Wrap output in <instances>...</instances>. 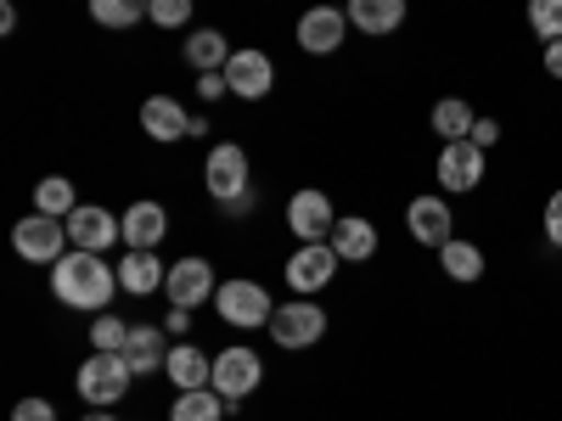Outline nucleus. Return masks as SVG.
<instances>
[{"label": "nucleus", "mask_w": 562, "mask_h": 421, "mask_svg": "<svg viewBox=\"0 0 562 421\" xmlns=\"http://www.w3.org/2000/svg\"><path fill=\"white\" fill-rule=\"evenodd\" d=\"M439 264H445V275H456V281H479L484 275V253L473 248V242H445L439 248Z\"/></svg>", "instance_id": "26"}, {"label": "nucleus", "mask_w": 562, "mask_h": 421, "mask_svg": "<svg viewBox=\"0 0 562 421\" xmlns=\"http://www.w3.org/2000/svg\"><path fill=\"white\" fill-rule=\"evenodd\" d=\"M484 180V147L479 140H445L439 147V185L445 192H473Z\"/></svg>", "instance_id": "8"}, {"label": "nucleus", "mask_w": 562, "mask_h": 421, "mask_svg": "<svg viewBox=\"0 0 562 421\" xmlns=\"http://www.w3.org/2000/svg\"><path fill=\"white\" fill-rule=\"evenodd\" d=\"M259 383H265V365H259V354L254 349H220L214 354V394H225V399H248V394H259Z\"/></svg>", "instance_id": "5"}, {"label": "nucleus", "mask_w": 562, "mask_h": 421, "mask_svg": "<svg viewBox=\"0 0 562 421\" xmlns=\"http://www.w3.org/2000/svg\"><path fill=\"white\" fill-rule=\"evenodd\" d=\"M164 287H169V304H175V309H198V304H209V298L220 293L209 259H180V264H169Z\"/></svg>", "instance_id": "11"}, {"label": "nucleus", "mask_w": 562, "mask_h": 421, "mask_svg": "<svg viewBox=\"0 0 562 421\" xmlns=\"http://www.w3.org/2000/svg\"><path fill=\"white\" fill-rule=\"evenodd\" d=\"M186 62L203 68V73H225V62H231V39H225L220 29H198L192 39H186Z\"/></svg>", "instance_id": "22"}, {"label": "nucleus", "mask_w": 562, "mask_h": 421, "mask_svg": "<svg viewBox=\"0 0 562 421\" xmlns=\"http://www.w3.org/2000/svg\"><path fill=\"white\" fill-rule=\"evenodd\" d=\"M90 343L108 349V354H124V343H130V326H124V320H113V315H97V326H90Z\"/></svg>", "instance_id": "30"}, {"label": "nucleus", "mask_w": 562, "mask_h": 421, "mask_svg": "<svg viewBox=\"0 0 562 421\" xmlns=\"http://www.w3.org/2000/svg\"><path fill=\"white\" fill-rule=\"evenodd\" d=\"M225 79H231V90H237V96L259 102L265 90L276 84V68H270V57H265V52H231V62H225Z\"/></svg>", "instance_id": "15"}, {"label": "nucleus", "mask_w": 562, "mask_h": 421, "mask_svg": "<svg viewBox=\"0 0 562 421\" xmlns=\"http://www.w3.org/2000/svg\"><path fill=\"white\" fill-rule=\"evenodd\" d=\"M529 29L551 45L562 39V0H529Z\"/></svg>", "instance_id": "29"}, {"label": "nucleus", "mask_w": 562, "mask_h": 421, "mask_svg": "<svg viewBox=\"0 0 562 421\" xmlns=\"http://www.w3.org/2000/svg\"><path fill=\"white\" fill-rule=\"evenodd\" d=\"M546 73H551V79H562V39H551V45H546Z\"/></svg>", "instance_id": "36"}, {"label": "nucleus", "mask_w": 562, "mask_h": 421, "mask_svg": "<svg viewBox=\"0 0 562 421\" xmlns=\"http://www.w3.org/2000/svg\"><path fill=\"white\" fill-rule=\"evenodd\" d=\"M34 208H40V214H57V219L74 214V208H79V203H74V185L57 180V174H52V180H40V185H34Z\"/></svg>", "instance_id": "28"}, {"label": "nucleus", "mask_w": 562, "mask_h": 421, "mask_svg": "<svg viewBox=\"0 0 562 421\" xmlns=\"http://www.w3.org/2000/svg\"><path fill=\"white\" fill-rule=\"evenodd\" d=\"M288 225H293L299 242H326L333 225H338V214H333V203H326V192H299L288 203Z\"/></svg>", "instance_id": "13"}, {"label": "nucleus", "mask_w": 562, "mask_h": 421, "mask_svg": "<svg viewBox=\"0 0 562 421\" xmlns=\"http://www.w3.org/2000/svg\"><path fill=\"white\" fill-rule=\"evenodd\" d=\"M52 293H57V304H68V309H90V315H97V309L119 293V270H113L108 259H97V253L74 248V253H63V259L52 264Z\"/></svg>", "instance_id": "1"}, {"label": "nucleus", "mask_w": 562, "mask_h": 421, "mask_svg": "<svg viewBox=\"0 0 562 421\" xmlns=\"http://www.w3.org/2000/svg\"><path fill=\"white\" fill-rule=\"evenodd\" d=\"M12 421H57V410L45 405V399H23V405L12 410Z\"/></svg>", "instance_id": "32"}, {"label": "nucleus", "mask_w": 562, "mask_h": 421, "mask_svg": "<svg viewBox=\"0 0 562 421\" xmlns=\"http://www.w3.org/2000/svg\"><path fill=\"white\" fill-rule=\"evenodd\" d=\"M214 304H220V320H231V326H259V320L276 315L270 293L259 287V281H225V287L214 293Z\"/></svg>", "instance_id": "10"}, {"label": "nucleus", "mask_w": 562, "mask_h": 421, "mask_svg": "<svg viewBox=\"0 0 562 421\" xmlns=\"http://www.w3.org/2000/svg\"><path fill=\"white\" fill-rule=\"evenodd\" d=\"M321 332H326V309L310 304V298L281 304V309L270 315V338H276L281 349H310V343H321Z\"/></svg>", "instance_id": "4"}, {"label": "nucleus", "mask_w": 562, "mask_h": 421, "mask_svg": "<svg viewBox=\"0 0 562 421\" xmlns=\"http://www.w3.org/2000/svg\"><path fill=\"white\" fill-rule=\"evenodd\" d=\"M326 242H333V253H338V259L366 264L371 253H378V225L360 219V214H344V219L333 225V237H326Z\"/></svg>", "instance_id": "16"}, {"label": "nucleus", "mask_w": 562, "mask_h": 421, "mask_svg": "<svg viewBox=\"0 0 562 421\" xmlns=\"http://www.w3.org/2000/svg\"><path fill=\"white\" fill-rule=\"evenodd\" d=\"M546 237H551V248H562V192H551V203H546Z\"/></svg>", "instance_id": "33"}, {"label": "nucleus", "mask_w": 562, "mask_h": 421, "mask_svg": "<svg viewBox=\"0 0 562 421\" xmlns=\"http://www.w3.org/2000/svg\"><path fill=\"white\" fill-rule=\"evenodd\" d=\"M85 421H113V416H108V410H97V416H85Z\"/></svg>", "instance_id": "38"}, {"label": "nucleus", "mask_w": 562, "mask_h": 421, "mask_svg": "<svg viewBox=\"0 0 562 421\" xmlns=\"http://www.w3.org/2000/svg\"><path fill=\"white\" fill-rule=\"evenodd\" d=\"M203 180H209V197H214V203L243 197V192H248V152L237 147V140L214 147V152H209V163H203Z\"/></svg>", "instance_id": "6"}, {"label": "nucleus", "mask_w": 562, "mask_h": 421, "mask_svg": "<svg viewBox=\"0 0 562 421\" xmlns=\"http://www.w3.org/2000/svg\"><path fill=\"white\" fill-rule=\"evenodd\" d=\"M473 124H479V113L467 107L461 96H445V102H434V129H439L445 140H467V135H473Z\"/></svg>", "instance_id": "25"}, {"label": "nucleus", "mask_w": 562, "mask_h": 421, "mask_svg": "<svg viewBox=\"0 0 562 421\" xmlns=\"http://www.w3.org/2000/svg\"><path fill=\"white\" fill-rule=\"evenodd\" d=\"M349 23L360 34H394L405 23V0H349Z\"/></svg>", "instance_id": "19"}, {"label": "nucleus", "mask_w": 562, "mask_h": 421, "mask_svg": "<svg viewBox=\"0 0 562 421\" xmlns=\"http://www.w3.org/2000/svg\"><path fill=\"white\" fill-rule=\"evenodd\" d=\"M186 18H192V0H153V23L158 29H180Z\"/></svg>", "instance_id": "31"}, {"label": "nucleus", "mask_w": 562, "mask_h": 421, "mask_svg": "<svg viewBox=\"0 0 562 421\" xmlns=\"http://www.w3.org/2000/svg\"><path fill=\"white\" fill-rule=\"evenodd\" d=\"M164 230H169V214H164L158 203H135V208L124 214V242H130V248H153Z\"/></svg>", "instance_id": "23"}, {"label": "nucleus", "mask_w": 562, "mask_h": 421, "mask_svg": "<svg viewBox=\"0 0 562 421\" xmlns=\"http://www.w3.org/2000/svg\"><path fill=\"white\" fill-rule=\"evenodd\" d=\"M130 383H135V365L124 360V354H108V349H97L85 365H79V394L97 405V410H108L113 399H124L130 394Z\"/></svg>", "instance_id": "2"}, {"label": "nucleus", "mask_w": 562, "mask_h": 421, "mask_svg": "<svg viewBox=\"0 0 562 421\" xmlns=\"http://www.w3.org/2000/svg\"><path fill=\"white\" fill-rule=\"evenodd\" d=\"M344 34H349V12H338V7H310L299 18V45H304V52H315V57L338 52Z\"/></svg>", "instance_id": "12"}, {"label": "nucleus", "mask_w": 562, "mask_h": 421, "mask_svg": "<svg viewBox=\"0 0 562 421\" xmlns=\"http://www.w3.org/2000/svg\"><path fill=\"white\" fill-rule=\"evenodd\" d=\"M90 18L102 29H135L140 18H153V0H90Z\"/></svg>", "instance_id": "24"}, {"label": "nucleus", "mask_w": 562, "mask_h": 421, "mask_svg": "<svg viewBox=\"0 0 562 421\" xmlns=\"http://www.w3.org/2000/svg\"><path fill=\"white\" fill-rule=\"evenodd\" d=\"M140 124H147L153 140H180V135H192V118L180 113L175 96H153L147 107H140Z\"/></svg>", "instance_id": "20"}, {"label": "nucleus", "mask_w": 562, "mask_h": 421, "mask_svg": "<svg viewBox=\"0 0 562 421\" xmlns=\"http://www.w3.org/2000/svg\"><path fill=\"white\" fill-rule=\"evenodd\" d=\"M124 360L135 365V377H140V371H164V365H169V349H164V332H158V326H130Z\"/></svg>", "instance_id": "21"}, {"label": "nucleus", "mask_w": 562, "mask_h": 421, "mask_svg": "<svg viewBox=\"0 0 562 421\" xmlns=\"http://www.w3.org/2000/svg\"><path fill=\"white\" fill-rule=\"evenodd\" d=\"M198 90L214 102V96H225V90H231V79H225V73H203V79H198Z\"/></svg>", "instance_id": "35"}, {"label": "nucleus", "mask_w": 562, "mask_h": 421, "mask_svg": "<svg viewBox=\"0 0 562 421\" xmlns=\"http://www.w3.org/2000/svg\"><path fill=\"white\" fill-rule=\"evenodd\" d=\"M220 416H225V405L209 388H186L175 399V410H169V421H220Z\"/></svg>", "instance_id": "27"}, {"label": "nucleus", "mask_w": 562, "mask_h": 421, "mask_svg": "<svg viewBox=\"0 0 562 421\" xmlns=\"http://www.w3.org/2000/svg\"><path fill=\"white\" fill-rule=\"evenodd\" d=\"M225 208H231V214H237V219H243V214H248V208H254V185H248V192H243V197H231V203H225Z\"/></svg>", "instance_id": "37"}, {"label": "nucleus", "mask_w": 562, "mask_h": 421, "mask_svg": "<svg viewBox=\"0 0 562 421\" xmlns=\"http://www.w3.org/2000/svg\"><path fill=\"white\" fill-rule=\"evenodd\" d=\"M338 253H333V242H304L293 259H288V287L299 293V298H310V293H321L326 281L338 275Z\"/></svg>", "instance_id": "7"}, {"label": "nucleus", "mask_w": 562, "mask_h": 421, "mask_svg": "<svg viewBox=\"0 0 562 421\" xmlns=\"http://www.w3.org/2000/svg\"><path fill=\"white\" fill-rule=\"evenodd\" d=\"M119 287L135 293V298H147V293L164 287V264L153 259V248H130V253L119 259Z\"/></svg>", "instance_id": "17"}, {"label": "nucleus", "mask_w": 562, "mask_h": 421, "mask_svg": "<svg viewBox=\"0 0 562 421\" xmlns=\"http://www.w3.org/2000/svg\"><path fill=\"white\" fill-rule=\"evenodd\" d=\"M467 140H479V147H495V140H501V124H495V118H479Z\"/></svg>", "instance_id": "34"}, {"label": "nucleus", "mask_w": 562, "mask_h": 421, "mask_svg": "<svg viewBox=\"0 0 562 421\" xmlns=\"http://www.w3.org/2000/svg\"><path fill=\"white\" fill-rule=\"evenodd\" d=\"M164 371H169V383H180V394H186V388H209V383H214V360H209L203 349H192V343H175Z\"/></svg>", "instance_id": "18"}, {"label": "nucleus", "mask_w": 562, "mask_h": 421, "mask_svg": "<svg viewBox=\"0 0 562 421\" xmlns=\"http://www.w3.org/2000/svg\"><path fill=\"white\" fill-rule=\"evenodd\" d=\"M63 242H68V219H57V214H29V219H18V230H12V248H18V259H29V264H57L63 259Z\"/></svg>", "instance_id": "3"}, {"label": "nucleus", "mask_w": 562, "mask_h": 421, "mask_svg": "<svg viewBox=\"0 0 562 421\" xmlns=\"http://www.w3.org/2000/svg\"><path fill=\"white\" fill-rule=\"evenodd\" d=\"M119 237H124V225H119L108 208H97V203H79V208L68 214V242L85 248V253H108Z\"/></svg>", "instance_id": "9"}, {"label": "nucleus", "mask_w": 562, "mask_h": 421, "mask_svg": "<svg viewBox=\"0 0 562 421\" xmlns=\"http://www.w3.org/2000/svg\"><path fill=\"white\" fill-rule=\"evenodd\" d=\"M405 225H411V237H416L422 248H445V242H450L456 214H450V203H445V197H416V203L405 208Z\"/></svg>", "instance_id": "14"}]
</instances>
